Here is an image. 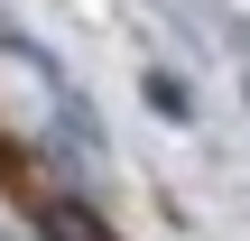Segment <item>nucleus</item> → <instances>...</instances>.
<instances>
[{"label": "nucleus", "mask_w": 250, "mask_h": 241, "mask_svg": "<svg viewBox=\"0 0 250 241\" xmlns=\"http://www.w3.org/2000/svg\"><path fill=\"white\" fill-rule=\"evenodd\" d=\"M37 223H46V241H111L102 223H93V204H74V195H65V204H46Z\"/></svg>", "instance_id": "f257e3e1"}]
</instances>
